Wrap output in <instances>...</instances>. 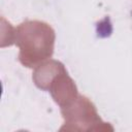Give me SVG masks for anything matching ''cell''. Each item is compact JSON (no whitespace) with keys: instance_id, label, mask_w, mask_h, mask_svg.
I'll return each mask as SVG.
<instances>
[{"instance_id":"1","label":"cell","mask_w":132,"mask_h":132,"mask_svg":"<svg viewBox=\"0 0 132 132\" xmlns=\"http://www.w3.org/2000/svg\"><path fill=\"white\" fill-rule=\"evenodd\" d=\"M14 40L20 47V62L26 67H36L37 64L52 57L55 31L46 23L26 21L16 28Z\"/></svg>"}]
</instances>
